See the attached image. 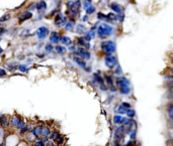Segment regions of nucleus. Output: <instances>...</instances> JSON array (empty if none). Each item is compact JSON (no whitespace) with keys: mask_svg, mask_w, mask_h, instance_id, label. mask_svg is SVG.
<instances>
[{"mask_svg":"<svg viewBox=\"0 0 173 146\" xmlns=\"http://www.w3.org/2000/svg\"><path fill=\"white\" fill-rule=\"evenodd\" d=\"M119 91H121V94H124V95L129 94L130 92H131V88H130V85H126V86L121 87V88H119Z\"/></svg>","mask_w":173,"mask_h":146,"instance_id":"dca6fc26","label":"nucleus"},{"mask_svg":"<svg viewBox=\"0 0 173 146\" xmlns=\"http://www.w3.org/2000/svg\"><path fill=\"white\" fill-rule=\"evenodd\" d=\"M123 105H124V107H127V108H128V109L130 108V105H129V104H127V103H124Z\"/></svg>","mask_w":173,"mask_h":146,"instance_id":"37998d69","label":"nucleus"},{"mask_svg":"<svg viewBox=\"0 0 173 146\" xmlns=\"http://www.w3.org/2000/svg\"><path fill=\"white\" fill-rule=\"evenodd\" d=\"M74 61L77 63V65H79L80 66H82V68H85L86 66V64H85V61H83V60H81L80 58H78V57H74Z\"/></svg>","mask_w":173,"mask_h":146,"instance_id":"6ab92c4d","label":"nucleus"},{"mask_svg":"<svg viewBox=\"0 0 173 146\" xmlns=\"http://www.w3.org/2000/svg\"><path fill=\"white\" fill-rule=\"evenodd\" d=\"M73 26H74L73 22H67V23L65 24V27H66V29H67V30H72Z\"/></svg>","mask_w":173,"mask_h":146,"instance_id":"473e14b6","label":"nucleus"},{"mask_svg":"<svg viewBox=\"0 0 173 146\" xmlns=\"http://www.w3.org/2000/svg\"><path fill=\"white\" fill-rule=\"evenodd\" d=\"M126 133H127V131H126V129H124V126L118 127L116 130V133H114V139H116V141H119V140L123 139Z\"/></svg>","mask_w":173,"mask_h":146,"instance_id":"20e7f679","label":"nucleus"},{"mask_svg":"<svg viewBox=\"0 0 173 146\" xmlns=\"http://www.w3.org/2000/svg\"><path fill=\"white\" fill-rule=\"evenodd\" d=\"M116 84L119 88H121V87H123V86L130 85V81L127 78H124V77H121V78H116Z\"/></svg>","mask_w":173,"mask_h":146,"instance_id":"0eeeda50","label":"nucleus"},{"mask_svg":"<svg viewBox=\"0 0 173 146\" xmlns=\"http://www.w3.org/2000/svg\"><path fill=\"white\" fill-rule=\"evenodd\" d=\"M85 29H86L85 26H84V25H82V24H79V25H77V26H76V31H77L78 33H80V34L84 33Z\"/></svg>","mask_w":173,"mask_h":146,"instance_id":"5701e85b","label":"nucleus"},{"mask_svg":"<svg viewBox=\"0 0 173 146\" xmlns=\"http://www.w3.org/2000/svg\"><path fill=\"white\" fill-rule=\"evenodd\" d=\"M60 136H61V135H60L58 132H53V133H52V135H51V139H52L53 141H55V142H56V141H57V140L60 138Z\"/></svg>","mask_w":173,"mask_h":146,"instance_id":"bb28decb","label":"nucleus"},{"mask_svg":"<svg viewBox=\"0 0 173 146\" xmlns=\"http://www.w3.org/2000/svg\"><path fill=\"white\" fill-rule=\"evenodd\" d=\"M19 71L20 72H22V73H25V72H27V66H19Z\"/></svg>","mask_w":173,"mask_h":146,"instance_id":"4c0bfd02","label":"nucleus"},{"mask_svg":"<svg viewBox=\"0 0 173 146\" xmlns=\"http://www.w3.org/2000/svg\"><path fill=\"white\" fill-rule=\"evenodd\" d=\"M42 130H43V126H40V125H38V126H35L34 128V130H32V132H34V134L37 137H39L40 134H42Z\"/></svg>","mask_w":173,"mask_h":146,"instance_id":"4468645a","label":"nucleus"},{"mask_svg":"<svg viewBox=\"0 0 173 146\" xmlns=\"http://www.w3.org/2000/svg\"><path fill=\"white\" fill-rule=\"evenodd\" d=\"M105 80H106V83H107V85H108L109 88H110L111 91H116V88H114L113 83V80H111L110 77L106 76V77H105Z\"/></svg>","mask_w":173,"mask_h":146,"instance_id":"a211bd4d","label":"nucleus"},{"mask_svg":"<svg viewBox=\"0 0 173 146\" xmlns=\"http://www.w3.org/2000/svg\"><path fill=\"white\" fill-rule=\"evenodd\" d=\"M130 137H131V139H135L136 138V130H131L130 131Z\"/></svg>","mask_w":173,"mask_h":146,"instance_id":"f704fd0d","label":"nucleus"},{"mask_svg":"<svg viewBox=\"0 0 173 146\" xmlns=\"http://www.w3.org/2000/svg\"><path fill=\"white\" fill-rule=\"evenodd\" d=\"M86 10V13L87 14H92L94 11H95V7L92 6V5H90L89 7H87V8L85 9Z\"/></svg>","mask_w":173,"mask_h":146,"instance_id":"c756f323","label":"nucleus"},{"mask_svg":"<svg viewBox=\"0 0 173 146\" xmlns=\"http://www.w3.org/2000/svg\"><path fill=\"white\" fill-rule=\"evenodd\" d=\"M135 114H136V112H135L134 109H128V111H127V115L130 117V118H133L135 117Z\"/></svg>","mask_w":173,"mask_h":146,"instance_id":"7c9ffc66","label":"nucleus"},{"mask_svg":"<svg viewBox=\"0 0 173 146\" xmlns=\"http://www.w3.org/2000/svg\"><path fill=\"white\" fill-rule=\"evenodd\" d=\"M20 121V119L17 116H14V117H12V119H11V125L12 126H15L16 127L17 126V124L19 123Z\"/></svg>","mask_w":173,"mask_h":146,"instance_id":"a878e982","label":"nucleus"},{"mask_svg":"<svg viewBox=\"0 0 173 146\" xmlns=\"http://www.w3.org/2000/svg\"><path fill=\"white\" fill-rule=\"evenodd\" d=\"M50 40L52 43H58L61 40V37L59 35V33L57 32H52V34H51L50 36Z\"/></svg>","mask_w":173,"mask_h":146,"instance_id":"1a4fd4ad","label":"nucleus"},{"mask_svg":"<svg viewBox=\"0 0 173 146\" xmlns=\"http://www.w3.org/2000/svg\"><path fill=\"white\" fill-rule=\"evenodd\" d=\"M127 111H128V108L127 107H124V105H121V106L118 107V113H121V114H124L127 113Z\"/></svg>","mask_w":173,"mask_h":146,"instance_id":"b1692460","label":"nucleus"},{"mask_svg":"<svg viewBox=\"0 0 173 146\" xmlns=\"http://www.w3.org/2000/svg\"><path fill=\"white\" fill-rule=\"evenodd\" d=\"M66 23H67V20H66V17L63 14L59 13L55 17V24L57 26H62V25H65Z\"/></svg>","mask_w":173,"mask_h":146,"instance_id":"423d86ee","label":"nucleus"},{"mask_svg":"<svg viewBox=\"0 0 173 146\" xmlns=\"http://www.w3.org/2000/svg\"><path fill=\"white\" fill-rule=\"evenodd\" d=\"M5 75H6V71L3 69H0V77H4Z\"/></svg>","mask_w":173,"mask_h":146,"instance_id":"a19ab883","label":"nucleus"},{"mask_svg":"<svg viewBox=\"0 0 173 146\" xmlns=\"http://www.w3.org/2000/svg\"><path fill=\"white\" fill-rule=\"evenodd\" d=\"M9 18H10V15L5 14L4 16H2L1 18H0V22H4V21H6V20H8Z\"/></svg>","mask_w":173,"mask_h":146,"instance_id":"72a5a7b5","label":"nucleus"},{"mask_svg":"<svg viewBox=\"0 0 173 146\" xmlns=\"http://www.w3.org/2000/svg\"><path fill=\"white\" fill-rule=\"evenodd\" d=\"M24 127H25V122L24 121V120H20L19 123L17 124L16 128H17V129H19V130H21V129H24Z\"/></svg>","mask_w":173,"mask_h":146,"instance_id":"2f4dec72","label":"nucleus"},{"mask_svg":"<svg viewBox=\"0 0 173 146\" xmlns=\"http://www.w3.org/2000/svg\"><path fill=\"white\" fill-rule=\"evenodd\" d=\"M56 52L59 53V55H65L66 48L64 47H62V45H57L56 47Z\"/></svg>","mask_w":173,"mask_h":146,"instance_id":"aec40b11","label":"nucleus"},{"mask_svg":"<svg viewBox=\"0 0 173 146\" xmlns=\"http://www.w3.org/2000/svg\"><path fill=\"white\" fill-rule=\"evenodd\" d=\"M46 50H47V52H52V50H53V47H52V45H46Z\"/></svg>","mask_w":173,"mask_h":146,"instance_id":"58836bf2","label":"nucleus"},{"mask_svg":"<svg viewBox=\"0 0 173 146\" xmlns=\"http://www.w3.org/2000/svg\"><path fill=\"white\" fill-rule=\"evenodd\" d=\"M3 137H4V132H3V130L0 128V144L3 141Z\"/></svg>","mask_w":173,"mask_h":146,"instance_id":"e433bc0d","label":"nucleus"},{"mask_svg":"<svg viewBox=\"0 0 173 146\" xmlns=\"http://www.w3.org/2000/svg\"><path fill=\"white\" fill-rule=\"evenodd\" d=\"M9 124V120L7 119V117H0V126L1 127H7Z\"/></svg>","mask_w":173,"mask_h":146,"instance_id":"ddd939ff","label":"nucleus"},{"mask_svg":"<svg viewBox=\"0 0 173 146\" xmlns=\"http://www.w3.org/2000/svg\"><path fill=\"white\" fill-rule=\"evenodd\" d=\"M32 16V12L27 11V12H24V13H21V14H20L18 19H19V21H20V22H22V21H24V20L29 19Z\"/></svg>","mask_w":173,"mask_h":146,"instance_id":"9d476101","label":"nucleus"},{"mask_svg":"<svg viewBox=\"0 0 173 146\" xmlns=\"http://www.w3.org/2000/svg\"><path fill=\"white\" fill-rule=\"evenodd\" d=\"M44 144H45V143H44V141H42V140H40V141H37V143H35V146H39V145L43 146Z\"/></svg>","mask_w":173,"mask_h":146,"instance_id":"79ce46f5","label":"nucleus"},{"mask_svg":"<svg viewBox=\"0 0 173 146\" xmlns=\"http://www.w3.org/2000/svg\"><path fill=\"white\" fill-rule=\"evenodd\" d=\"M2 53V48L0 47V53Z\"/></svg>","mask_w":173,"mask_h":146,"instance_id":"c03bdc74","label":"nucleus"},{"mask_svg":"<svg viewBox=\"0 0 173 146\" xmlns=\"http://www.w3.org/2000/svg\"><path fill=\"white\" fill-rule=\"evenodd\" d=\"M61 42H62L63 43H64L65 45H71V38L68 37V36H62L61 37Z\"/></svg>","mask_w":173,"mask_h":146,"instance_id":"412c9836","label":"nucleus"},{"mask_svg":"<svg viewBox=\"0 0 173 146\" xmlns=\"http://www.w3.org/2000/svg\"><path fill=\"white\" fill-rule=\"evenodd\" d=\"M42 136H44V137H47L48 135H50V129H49V127H43V130H42Z\"/></svg>","mask_w":173,"mask_h":146,"instance_id":"393cba45","label":"nucleus"},{"mask_svg":"<svg viewBox=\"0 0 173 146\" xmlns=\"http://www.w3.org/2000/svg\"><path fill=\"white\" fill-rule=\"evenodd\" d=\"M78 55H79L80 58H82L83 60H89L91 57L90 53H89L86 50H84V48H79V50H78Z\"/></svg>","mask_w":173,"mask_h":146,"instance_id":"6e6552de","label":"nucleus"},{"mask_svg":"<svg viewBox=\"0 0 173 146\" xmlns=\"http://www.w3.org/2000/svg\"><path fill=\"white\" fill-rule=\"evenodd\" d=\"M127 121L126 118L119 116V115H116V116L113 117V122L116 123V124H123V123H124Z\"/></svg>","mask_w":173,"mask_h":146,"instance_id":"9b49d317","label":"nucleus"},{"mask_svg":"<svg viewBox=\"0 0 173 146\" xmlns=\"http://www.w3.org/2000/svg\"><path fill=\"white\" fill-rule=\"evenodd\" d=\"M171 74H172V75H173V69H172V70H171Z\"/></svg>","mask_w":173,"mask_h":146,"instance_id":"a18cd8bd","label":"nucleus"},{"mask_svg":"<svg viewBox=\"0 0 173 146\" xmlns=\"http://www.w3.org/2000/svg\"><path fill=\"white\" fill-rule=\"evenodd\" d=\"M101 50L103 53H105L106 55L113 53L116 52V43L113 40H105L101 43Z\"/></svg>","mask_w":173,"mask_h":146,"instance_id":"f03ea898","label":"nucleus"},{"mask_svg":"<svg viewBox=\"0 0 173 146\" xmlns=\"http://www.w3.org/2000/svg\"><path fill=\"white\" fill-rule=\"evenodd\" d=\"M37 8L39 9V10H44V9L47 8V3H46L44 0H42V1H40L39 3H38Z\"/></svg>","mask_w":173,"mask_h":146,"instance_id":"4be33fe9","label":"nucleus"},{"mask_svg":"<svg viewBox=\"0 0 173 146\" xmlns=\"http://www.w3.org/2000/svg\"><path fill=\"white\" fill-rule=\"evenodd\" d=\"M97 33H98L99 36H100V38H106V37L110 36V35L113 33V28L110 26V25L102 23L98 26Z\"/></svg>","mask_w":173,"mask_h":146,"instance_id":"f257e3e1","label":"nucleus"},{"mask_svg":"<svg viewBox=\"0 0 173 146\" xmlns=\"http://www.w3.org/2000/svg\"><path fill=\"white\" fill-rule=\"evenodd\" d=\"M97 17L98 19H106V15H104L103 13H98Z\"/></svg>","mask_w":173,"mask_h":146,"instance_id":"ea45409f","label":"nucleus"},{"mask_svg":"<svg viewBox=\"0 0 173 146\" xmlns=\"http://www.w3.org/2000/svg\"><path fill=\"white\" fill-rule=\"evenodd\" d=\"M78 42H79L81 45H84L86 48H90V43L88 42V40L86 39L85 37H80L79 39H78Z\"/></svg>","mask_w":173,"mask_h":146,"instance_id":"f8f14e48","label":"nucleus"},{"mask_svg":"<svg viewBox=\"0 0 173 146\" xmlns=\"http://www.w3.org/2000/svg\"><path fill=\"white\" fill-rule=\"evenodd\" d=\"M37 34H38V37L40 39H45L47 37V35L49 34V29L47 28L46 26H40L37 31Z\"/></svg>","mask_w":173,"mask_h":146,"instance_id":"39448f33","label":"nucleus"},{"mask_svg":"<svg viewBox=\"0 0 173 146\" xmlns=\"http://www.w3.org/2000/svg\"><path fill=\"white\" fill-rule=\"evenodd\" d=\"M110 8L113 9L114 12H116L118 14H119V13H121V10H123V9H121V7L119 6V5L118 3H113V4L110 5Z\"/></svg>","mask_w":173,"mask_h":146,"instance_id":"2eb2a0df","label":"nucleus"},{"mask_svg":"<svg viewBox=\"0 0 173 146\" xmlns=\"http://www.w3.org/2000/svg\"><path fill=\"white\" fill-rule=\"evenodd\" d=\"M6 68L8 69V70L10 71H12V70H14V69H16V64H14V65H6Z\"/></svg>","mask_w":173,"mask_h":146,"instance_id":"c9c22d12","label":"nucleus"},{"mask_svg":"<svg viewBox=\"0 0 173 146\" xmlns=\"http://www.w3.org/2000/svg\"><path fill=\"white\" fill-rule=\"evenodd\" d=\"M87 1H89V0H87Z\"/></svg>","mask_w":173,"mask_h":146,"instance_id":"49530a36","label":"nucleus"},{"mask_svg":"<svg viewBox=\"0 0 173 146\" xmlns=\"http://www.w3.org/2000/svg\"><path fill=\"white\" fill-rule=\"evenodd\" d=\"M116 19H118V14H114V13H108L107 15H106V20H108V21H110V22L116 21Z\"/></svg>","mask_w":173,"mask_h":146,"instance_id":"f3484780","label":"nucleus"},{"mask_svg":"<svg viewBox=\"0 0 173 146\" xmlns=\"http://www.w3.org/2000/svg\"><path fill=\"white\" fill-rule=\"evenodd\" d=\"M167 113H168L170 119L173 120V104L170 105V106L168 107V109H167Z\"/></svg>","mask_w":173,"mask_h":146,"instance_id":"c85d7f7f","label":"nucleus"},{"mask_svg":"<svg viewBox=\"0 0 173 146\" xmlns=\"http://www.w3.org/2000/svg\"><path fill=\"white\" fill-rule=\"evenodd\" d=\"M104 63H105V66L109 69H113V66H116L118 65V61H116V58L111 55L110 53L109 55H106L105 58H104Z\"/></svg>","mask_w":173,"mask_h":146,"instance_id":"7ed1b4c3","label":"nucleus"},{"mask_svg":"<svg viewBox=\"0 0 173 146\" xmlns=\"http://www.w3.org/2000/svg\"><path fill=\"white\" fill-rule=\"evenodd\" d=\"M93 37H94V31H93L92 29H91L90 31H89V32L87 33V34H86L85 38H86V39H87L88 42H89V40H91V39H92Z\"/></svg>","mask_w":173,"mask_h":146,"instance_id":"cd10ccee","label":"nucleus"}]
</instances>
